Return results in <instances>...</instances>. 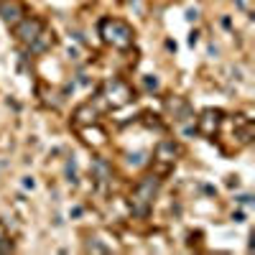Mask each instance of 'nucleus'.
<instances>
[{"mask_svg":"<svg viewBox=\"0 0 255 255\" xmlns=\"http://www.w3.org/2000/svg\"><path fill=\"white\" fill-rule=\"evenodd\" d=\"M179 153H181L179 143H174V140H161V143L156 145V153H153V174H158L161 179H166L168 174L174 171Z\"/></svg>","mask_w":255,"mask_h":255,"instance_id":"obj_5","label":"nucleus"},{"mask_svg":"<svg viewBox=\"0 0 255 255\" xmlns=\"http://www.w3.org/2000/svg\"><path fill=\"white\" fill-rule=\"evenodd\" d=\"M194 125H197V133H199L202 138L215 140V138H220V133H222L225 113H222V110H215V108H209V110H204V113L197 118Z\"/></svg>","mask_w":255,"mask_h":255,"instance_id":"obj_6","label":"nucleus"},{"mask_svg":"<svg viewBox=\"0 0 255 255\" xmlns=\"http://www.w3.org/2000/svg\"><path fill=\"white\" fill-rule=\"evenodd\" d=\"M13 250H15V245L10 240V232L3 222H0V253H13Z\"/></svg>","mask_w":255,"mask_h":255,"instance_id":"obj_7","label":"nucleus"},{"mask_svg":"<svg viewBox=\"0 0 255 255\" xmlns=\"http://www.w3.org/2000/svg\"><path fill=\"white\" fill-rule=\"evenodd\" d=\"M97 100H102L105 110H118V108H125V105H130L135 100V90L130 87V82H125L120 77H113L100 87Z\"/></svg>","mask_w":255,"mask_h":255,"instance_id":"obj_4","label":"nucleus"},{"mask_svg":"<svg viewBox=\"0 0 255 255\" xmlns=\"http://www.w3.org/2000/svg\"><path fill=\"white\" fill-rule=\"evenodd\" d=\"M161 181L163 179L158 174H148L133 186V191H130V212L135 217H148L151 215L153 202H156L158 189H161Z\"/></svg>","mask_w":255,"mask_h":255,"instance_id":"obj_3","label":"nucleus"},{"mask_svg":"<svg viewBox=\"0 0 255 255\" xmlns=\"http://www.w3.org/2000/svg\"><path fill=\"white\" fill-rule=\"evenodd\" d=\"M97 31H100V38L105 41V44L118 49V51H128V49H133V44H135V31L123 18H113V15L102 18L97 23Z\"/></svg>","mask_w":255,"mask_h":255,"instance_id":"obj_2","label":"nucleus"},{"mask_svg":"<svg viewBox=\"0 0 255 255\" xmlns=\"http://www.w3.org/2000/svg\"><path fill=\"white\" fill-rule=\"evenodd\" d=\"M10 28H13L15 41H18L20 46H26L31 54H44L46 49L54 46V33H51V28L46 26V20L41 18V15L26 13Z\"/></svg>","mask_w":255,"mask_h":255,"instance_id":"obj_1","label":"nucleus"}]
</instances>
